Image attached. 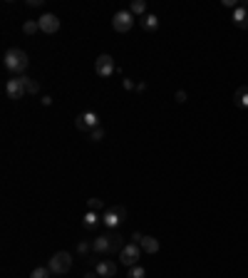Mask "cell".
<instances>
[{
  "instance_id": "603a6c76",
  "label": "cell",
  "mask_w": 248,
  "mask_h": 278,
  "mask_svg": "<svg viewBox=\"0 0 248 278\" xmlns=\"http://www.w3.org/2000/svg\"><path fill=\"white\" fill-rule=\"evenodd\" d=\"M87 209H90V211H99V209H102V199H90V202H87Z\"/></svg>"
},
{
  "instance_id": "83f0119b",
  "label": "cell",
  "mask_w": 248,
  "mask_h": 278,
  "mask_svg": "<svg viewBox=\"0 0 248 278\" xmlns=\"http://www.w3.org/2000/svg\"><path fill=\"white\" fill-rule=\"evenodd\" d=\"M122 85H124V90H134V82H132V79H124Z\"/></svg>"
},
{
  "instance_id": "5bb4252c",
  "label": "cell",
  "mask_w": 248,
  "mask_h": 278,
  "mask_svg": "<svg viewBox=\"0 0 248 278\" xmlns=\"http://www.w3.org/2000/svg\"><path fill=\"white\" fill-rule=\"evenodd\" d=\"M142 27H144L147 32H154V30L159 27V18H156L154 13H147V15L142 18Z\"/></svg>"
},
{
  "instance_id": "52a82bcc",
  "label": "cell",
  "mask_w": 248,
  "mask_h": 278,
  "mask_svg": "<svg viewBox=\"0 0 248 278\" xmlns=\"http://www.w3.org/2000/svg\"><path fill=\"white\" fill-rule=\"evenodd\" d=\"M132 25H134V15H132L129 10H119V13H114V18H112V27H114L117 32H129Z\"/></svg>"
},
{
  "instance_id": "30bf717a",
  "label": "cell",
  "mask_w": 248,
  "mask_h": 278,
  "mask_svg": "<svg viewBox=\"0 0 248 278\" xmlns=\"http://www.w3.org/2000/svg\"><path fill=\"white\" fill-rule=\"evenodd\" d=\"M92 251L99 253V256H112V241H109V233L95 238V241H92Z\"/></svg>"
},
{
  "instance_id": "9a60e30c",
  "label": "cell",
  "mask_w": 248,
  "mask_h": 278,
  "mask_svg": "<svg viewBox=\"0 0 248 278\" xmlns=\"http://www.w3.org/2000/svg\"><path fill=\"white\" fill-rule=\"evenodd\" d=\"M20 79H23V87H25V92H27V95H37V92H40V85L35 82V79H32V77H27V75H23Z\"/></svg>"
},
{
  "instance_id": "e0dca14e",
  "label": "cell",
  "mask_w": 248,
  "mask_h": 278,
  "mask_svg": "<svg viewBox=\"0 0 248 278\" xmlns=\"http://www.w3.org/2000/svg\"><path fill=\"white\" fill-rule=\"evenodd\" d=\"M97 224H99V216H97V211H87V214H85V219H82V226H85L87 231H92Z\"/></svg>"
},
{
  "instance_id": "d4e9b609",
  "label": "cell",
  "mask_w": 248,
  "mask_h": 278,
  "mask_svg": "<svg viewBox=\"0 0 248 278\" xmlns=\"http://www.w3.org/2000/svg\"><path fill=\"white\" fill-rule=\"evenodd\" d=\"M142 241H144V233L134 231V233H132V244H142Z\"/></svg>"
},
{
  "instance_id": "6da1fadb",
  "label": "cell",
  "mask_w": 248,
  "mask_h": 278,
  "mask_svg": "<svg viewBox=\"0 0 248 278\" xmlns=\"http://www.w3.org/2000/svg\"><path fill=\"white\" fill-rule=\"evenodd\" d=\"M5 67H8L13 75L23 77V72L30 67L27 52H25V50H20V48H10V50L5 52Z\"/></svg>"
},
{
  "instance_id": "cb8c5ba5",
  "label": "cell",
  "mask_w": 248,
  "mask_h": 278,
  "mask_svg": "<svg viewBox=\"0 0 248 278\" xmlns=\"http://www.w3.org/2000/svg\"><path fill=\"white\" fill-rule=\"evenodd\" d=\"M90 249H92V244H87V241H82V244L77 246V253H79V256H87V253H90Z\"/></svg>"
},
{
  "instance_id": "ffe728a7",
  "label": "cell",
  "mask_w": 248,
  "mask_h": 278,
  "mask_svg": "<svg viewBox=\"0 0 248 278\" xmlns=\"http://www.w3.org/2000/svg\"><path fill=\"white\" fill-rule=\"evenodd\" d=\"M23 32H25V35H35V32H40V23H37V20H27V23L23 25Z\"/></svg>"
},
{
  "instance_id": "8fae6325",
  "label": "cell",
  "mask_w": 248,
  "mask_h": 278,
  "mask_svg": "<svg viewBox=\"0 0 248 278\" xmlns=\"http://www.w3.org/2000/svg\"><path fill=\"white\" fill-rule=\"evenodd\" d=\"M233 25L241 30H248V5H238L233 10Z\"/></svg>"
},
{
  "instance_id": "ba28073f",
  "label": "cell",
  "mask_w": 248,
  "mask_h": 278,
  "mask_svg": "<svg viewBox=\"0 0 248 278\" xmlns=\"http://www.w3.org/2000/svg\"><path fill=\"white\" fill-rule=\"evenodd\" d=\"M37 23H40V32H45V35H55L60 30V18L55 13H45Z\"/></svg>"
},
{
  "instance_id": "f1b7e54d",
  "label": "cell",
  "mask_w": 248,
  "mask_h": 278,
  "mask_svg": "<svg viewBox=\"0 0 248 278\" xmlns=\"http://www.w3.org/2000/svg\"><path fill=\"white\" fill-rule=\"evenodd\" d=\"M223 5H226V8H233V10L238 8V5H236V0H223Z\"/></svg>"
},
{
  "instance_id": "ac0fdd59",
  "label": "cell",
  "mask_w": 248,
  "mask_h": 278,
  "mask_svg": "<svg viewBox=\"0 0 248 278\" xmlns=\"http://www.w3.org/2000/svg\"><path fill=\"white\" fill-rule=\"evenodd\" d=\"M129 13L132 15H147V3H144V0H132V5H129Z\"/></svg>"
},
{
  "instance_id": "9c48e42d",
  "label": "cell",
  "mask_w": 248,
  "mask_h": 278,
  "mask_svg": "<svg viewBox=\"0 0 248 278\" xmlns=\"http://www.w3.org/2000/svg\"><path fill=\"white\" fill-rule=\"evenodd\" d=\"M5 95H8L10 100H23V97L27 95L25 87H23V79H20V77L8 79V85H5Z\"/></svg>"
},
{
  "instance_id": "3957f363",
  "label": "cell",
  "mask_w": 248,
  "mask_h": 278,
  "mask_svg": "<svg viewBox=\"0 0 248 278\" xmlns=\"http://www.w3.org/2000/svg\"><path fill=\"white\" fill-rule=\"evenodd\" d=\"M129 214H127V209L124 206H112V209H107L104 211V216H102V224L107 226V228H117L124 219H127Z\"/></svg>"
},
{
  "instance_id": "2e32d148",
  "label": "cell",
  "mask_w": 248,
  "mask_h": 278,
  "mask_svg": "<svg viewBox=\"0 0 248 278\" xmlns=\"http://www.w3.org/2000/svg\"><path fill=\"white\" fill-rule=\"evenodd\" d=\"M233 100H236V104L238 107H248V87H238L236 92H233Z\"/></svg>"
},
{
  "instance_id": "7c38bea8",
  "label": "cell",
  "mask_w": 248,
  "mask_h": 278,
  "mask_svg": "<svg viewBox=\"0 0 248 278\" xmlns=\"http://www.w3.org/2000/svg\"><path fill=\"white\" fill-rule=\"evenodd\" d=\"M95 273L99 276V278H112L114 273H117V266H114V261H99L97 263V268H95Z\"/></svg>"
},
{
  "instance_id": "f546056e",
  "label": "cell",
  "mask_w": 248,
  "mask_h": 278,
  "mask_svg": "<svg viewBox=\"0 0 248 278\" xmlns=\"http://www.w3.org/2000/svg\"><path fill=\"white\" fill-rule=\"evenodd\" d=\"M43 104H45V107H50V104H52V97H48V95H45V97H43Z\"/></svg>"
},
{
  "instance_id": "7402d4cb",
  "label": "cell",
  "mask_w": 248,
  "mask_h": 278,
  "mask_svg": "<svg viewBox=\"0 0 248 278\" xmlns=\"http://www.w3.org/2000/svg\"><path fill=\"white\" fill-rule=\"evenodd\" d=\"M90 139H92V142H102V139H104V129H102V127L92 129V132H90Z\"/></svg>"
},
{
  "instance_id": "5b68a950",
  "label": "cell",
  "mask_w": 248,
  "mask_h": 278,
  "mask_svg": "<svg viewBox=\"0 0 248 278\" xmlns=\"http://www.w3.org/2000/svg\"><path fill=\"white\" fill-rule=\"evenodd\" d=\"M139 256H142V246L139 244H127V246L122 249V253H119V261L127 266V268H132V266L139 263Z\"/></svg>"
},
{
  "instance_id": "8992f818",
  "label": "cell",
  "mask_w": 248,
  "mask_h": 278,
  "mask_svg": "<svg viewBox=\"0 0 248 278\" xmlns=\"http://www.w3.org/2000/svg\"><path fill=\"white\" fill-rule=\"evenodd\" d=\"M95 72L99 75V77H112L114 72H117V65H114V57L112 55H99L97 60H95Z\"/></svg>"
},
{
  "instance_id": "484cf974",
  "label": "cell",
  "mask_w": 248,
  "mask_h": 278,
  "mask_svg": "<svg viewBox=\"0 0 248 278\" xmlns=\"http://www.w3.org/2000/svg\"><path fill=\"white\" fill-rule=\"evenodd\" d=\"M176 102H179V104H184V102H186V92H184V90H179V92H176Z\"/></svg>"
},
{
  "instance_id": "44dd1931",
  "label": "cell",
  "mask_w": 248,
  "mask_h": 278,
  "mask_svg": "<svg viewBox=\"0 0 248 278\" xmlns=\"http://www.w3.org/2000/svg\"><path fill=\"white\" fill-rule=\"evenodd\" d=\"M127 278H147V271L137 263V266H132V268H129V276H127Z\"/></svg>"
},
{
  "instance_id": "d6986e66",
  "label": "cell",
  "mask_w": 248,
  "mask_h": 278,
  "mask_svg": "<svg viewBox=\"0 0 248 278\" xmlns=\"http://www.w3.org/2000/svg\"><path fill=\"white\" fill-rule=\"evenodd\" d=\"M52 276V271L48 268V266H37V268H32V273H30V278H50Z\"/></svg>"
},
{
  "instance_id": "277c9868",
  "label": "cell",
  "mask_w": 248,
  "mask_h": 278,
  "mask_svg": "<svg viewBox=\"0 0 248 278\" xmlns=\"http://www.w3.org/2000/svg\"><path fill=\"white\" fill-rule=\"evenodd\" d=\"M74 127H77L79 132H92V129L99 127V117H97L95 112H82V114H77V119H74Z\"/></svg>"
},
{
  "instance_id": "4dcf8cb0",
  "label": "cell",
  "mask_w": 248,
  "mask_h": 278,
  "mask_svg": "<svg viewBox=\"0 0 248 278\" xmlns=\"http://www.w3.org/2000/svg\"><path fill=\"white\" fill-rule=\"evenodd\" d=\"M85 278H99V276H97V273H92V271H90V273H87V276H85Z\"/></svg>"
},
{
  "instance_id": "7a4b0ae2",
  "label": "cell",
  "mask_w": 248,
  "mask_h": 278,
  "mask_svg": "<svg viewBox=\"0 0 248 278\" xmlns=\"http://www.w3.org/2000/svg\"><path fill=\"white\" fill-rule=\"evenodd\" d=\"M48 268L55 273V276H65L70 268H72V256L67 253V251H57L52 258H50V263H48Z\"/></svg>"
},
{
  "instance_id": "4316f807",
  "label": "cell",
  "mask_w": 248,
  "mask_h": 278,
  "mask_svg": "<svg viewBox=\"0 0 248 278\" xmlns=\"http://www.w3.org/2000/svg\"><path fill=\"white\" fill-rule=\"evenodd\" d=\"M27 5L30 8H40V5H43V0H27Z\"/></svg>"
},
{
  "instance_id": "4fadbf2b",
  "label": "cell",
  "mask_w": 248,
  "mask_h": 278,
  "mask_svg": "<svg viewBox=\"0 0 248 278\" xmlns=\"http://www.w3.org/2000/svg\"><path fill=\"white\" fill-rule=\"evenodd\" d=\"M139 246H142V251H144V253H151V256L159 251V241H156L154 236H144V241H142Z\"/></svg>"
}]
</instances>
